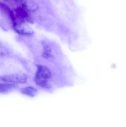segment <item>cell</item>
I'll list each match as a JSON object with an SVG mask.
<instances>
[{
    "mask_svg": "<svg viewBox=\"0 0 126 127\" xmlns=\"http://www.w3.org/2000/svg\"><path fill=\"white\" fill-rule=\"evenodd\" d=\"M15 87V85L11 84L0 83V93L6 92Z\"/></svg>",
    "mask_w": 126,
    "mask_h": 127,
    "instance_id": "8992f818",
    "label": "cell"
},
{
    "mask_svg": "<svg viewBox=\"0 0 126 127\" xmlns=\"http://www.w3.org/2000/svg\"><path fill=\"white\" fill-rule=\"evenodd\" d=\"M51 75V72L47 67L44 66L38 65L36 74V83L41 87H47V83Z\"/></svg>",
    "mask_w": 126,
    "mask_h": 127,
    "instance_id": "6da1fadb",
    "label": "cell"
},
{
    "mask_svg": "<svg viewBox=\"0 0 126 127\" xmlns=\"http://www.w3.org/2000/svg\"><path fill=\"white\" fill-rule=\"evenodd\" d=\"M2 80L4 82L13 84H23L27 81L26 76L23 74H9L3 76Z\"/></svg>",
    "mask_w": 126,
    "mask_h": 127,
    "instance_id": "7a4b0ae2",
    "label": "cell"
},
{
    "mask_svg": "<svg viewBox=\"0 0 126 127\" xmlns=\"http://www.w3.org/2000/svg\"><path fill=\"white\" fill-rule=\"evenodd\" d=\"M0 9L7 13L8 15L11 10L6 4L2 2H0Z\"/></svg>",
    "mask_w": 126,
    "mask_h": 127,
    "instance_id": "52a82bcc",
    "label": "cell"
},
{
    "mask_svg": "<svg viewBox=\"0 0 126 127\" xmlns=\"http://www.w3.org/2000/svg\"><path fill=\"white\" fill-rule=\"evenodd\" d=\"M15 15L18 21L22 22H27L32 23L33 22L32 18L30 17L28 11L23 7H18L15 10Z\"/></svg>",
    "mask_w": 126,
    "mask_h": 127,
    "instance_id": "3957f363",
    "label": "cell"
},
{
    "mask_svg": "<svg viewBox=\"0 0 126 127\" xmlns=\"http://www.w3.org/2000/svg\"><path fill=\"white\" fill-rule=\"evenodd\" d=\"M7 2H21L23 1V0H4Z\"/></svg>",
    "mask_w": 126,
    "mask_h": 127,
    "instance_id": "ba28073f",
    "label": "cell"
},
{
    "mask_svg": "<svg viewBox=\"0 0 126 127\" xmlns=\"http://www.w3.org/2000/svg\"><path fill=\"white\" fill-rule=\"evenodd\" d=\"M20 92L24 95L33 97L37 93V90L32 87L28 86L21 89Z\"/></svg>",
    "mask_w": 126,
    "mask_h": 127,
    "instance_id": "277c9868",
    "label": "cell"
},
{
    "mask_svg": "<svg viewBox=\"0 0 126 127\" xmlns=\"http://www.w3.org/2000/svg\"><path fill=\"white\" fill-rule=\"evenodd\" d=\"M22 7L28 12H33L37 10L38 9V6L37 4L32 1H26L23 4Z\"/></svg>",
    "mask_w": 126,
    "mask_h": 127,
    "instance_id": "5b68a950",
    "label": "cell"
}]
</instances>
